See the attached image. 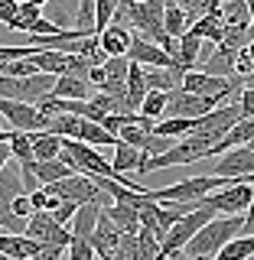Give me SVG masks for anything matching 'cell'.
<instances>
[{
	"instance_id": "obj_1",
	"label": "cell",
	"mask_w": 254,
	"mask_h": 260,
	"mask_svg": "<svg viewBox=\"0 0 254 260\" xmlns=\"http://www.w3.org/2000/svg\"><path fill=\"white\" fill-rule=\"evenodd\" d=\"M244 228V215H215L212 221H206L199 228V234L186 244V254L192 260H215L218 250L225 247L232 238H238Z\"/></svg>"
},
{
	"instance_id": "obj_2",
	"label": "cell",
	"mask_w": 254,
	"mask_h": 260,
	"mask_svg": "<svg viewBox=\"0 0 254 260\" xmlns=\"http://www.w3.org/2000/svg\"><path fill=\"white\" fill-rule=\"evenodd\" d=\"M212 156V140H206V137H179V140L170 146L166 153H160V156H147L144 162V173H153V169H170V166H189V162H199V159H209Z\"/></svg>"
},
{
	"instance_id": "obj_3",
	"label": "cell",
	"mask_w": 254,
	"mask_h": 260,
	"mask_svg": "<svg viewBox=\"0 0 254 260\" xmlns=\"http://www.w3.org/2000/svg\"><path fill=\"white\" fill-rule=\"evenodd\" d=\"M218 211L209 205L206 199H202V205L195 208V211H189V215H183L179 221L166 231V238H163V244H160V254H157V260H166L170 254H176V250H183L186 244H189L195 234H199V228L206 224V221H212Z\"/></svg>"
},
{
	"instance_id": "obj_4",
	"label": "cell",
	"mask_w": 254,
	"mask_h": 260,
	"mask_svg": "<svg viewBox=\"0 0 254 260\" xmlns=\"http://www.w3.org/2000/svg\"><path fill=\"white\" fill-rule=\"evenodd\" d=\"M228 182H232L228 176L209 173V176H192V179H183V182L163 185V189H147V192H150V199H157V202H199V199H206L209 192L222 189Z\"/></svg>"
},
{
	"instance_id": "obj_5",
	"label": "cell",
	"mask_w": 254,
	"mask_h": 260,
	"mask_svg": "<svg viewBox=\"0 0 254 260\" xmlns=\"http://www.w3.org/2000/svg\"><path fill=\"white\" fill-rule=\"evenodd\" d=\"M20 192H26V185H23V173H20V162L10 159L4 169H0V224H4L7 231H13V234L26 231V221L13 215V199Z\"/></svg>"
},
{
	"instance_id": "obj_6",
	"label": "cell",
	"mask_w": 254,
	"mask_h": 260,
	"mask_svg": "<svg viewBox=\"0 0 254 260\" xmlns=\"http://www.w3.org/2000/svg\"><path fill=\"white\" fill-rule=\"evenodd\" d=\"M251 199H254V176H238L228 185L206 195V202L218 215H244L251 208Z\"/></svg>"
},
{
	"instance_id": "obj_7",
	"label": "cell",
	"mask_w": 254,
	"mask_h": 260,
	"mask_svg": "<svg viewBox=\"0 0 254 260\" xmlns=\"http://www.w3.org/2000/svg\"><path fill=\"white\" fill-rule=\"evenodd\" d=\"M52 88H55V75H46V72H36V75H26V78L0 75V94L13 98V101L39 104L46 94H52Z\"/></svg>"
},
{
	"instance_id": "obj_8",
	"label": "cell",
	"mask_w": 254,
	"mask_h": 260,
	"mask_svg": "<svg viewBox=\"0 0 254 260\" xmlns=\"http://www.w3.org/2000/svg\"><path fill=\"white\" fill-rule=\"evenodd\" d=\"M163 49H166L170 62H173L176 69H183V72L199 69V65L209 59V52H206V39L195 36V32H183V36L170 39V43L163 46Z\"/></svg>"
},
{
	"instance_id": "obj_9",
	"label": "cell",
	"mask_w": 254,
	"mask_h": 260,
	"mask_svg": "<svg viewBox=\"0 0 254 260\" xmlns=\"http://www.w3.org/2000/svg\"><path fill=\"white\" fill-rule=\"evenodd\" d=\"M0 114L7 117V124H10L13 130H26V134H33V130H46L49 127V117L36 108V104L13 101V98H4V94H0Z\"/></svg>"
},
{
	"instance_id": "obj_10",
	"label": "cell",
	"mask_w": 254,
	"mask_h": 260,
	"mask_svg": "<svg viewBox=\"0 0 254 260\" xmlns=\"http://www.w3.org/2000/svg\"><path fill=\"white\" fill-rule=\"evenodd\" d=\"M23 234L36 238L39 244H62V247H69V241H72V231L55 221L52 211H33L26 218V231Z\"/></svg>"
},
{
	"instance_id": "obj_11",
	"label": "cell",
	"mask_w": 254,
	"mask_h": 260,
	"mask_svg": "<svg viewBox=\"0 0 254 260\" xmlns=\"http://www.w3.org/2000/svg\"><path fill=\"white\" fill-rule=\"evenodd\" d=\"M215 176H228V179H238V176H254V150L248 143L244 146H232L218 156Z\"/></svg>"
},
{
	"instance_id": "obj_12",
	"label": "cell",
	"mask_w": 254,
	"mask_h": 260,
	"mask_svg": "<svg viewBox=\"0 0 254 260\" xmlns=\"http://www.w3.org/2000/svg\"><path fill=\"white\" fill-rule=\"evenodd\" d=\"M130 43H134V29L124 23H108L104 29H98V46L104 55H127Z\"/></svg>"
},
{
	"instance_id": "obj_13",
	"label": "cell",
	"mask_w": 254,
	"mask_h": 260,
	"mask_svg": "<svg viewBox=\"0 0 254 260\" xmlns=\"http://www.w3.org/2000/svg\"><path fill=\"white\" fill-rule=\"evenodd\" d=\"M150 153H144V150H137V146H130L124 140H118L114 143V156H111V166H114V173L118 176H140L144 173V162Z\"/></svg>"
},
{
	"instance_id": "obj_14",
	"label": "cell",
	"mask_w": 254,
	"mask_h": 260,
	"mask_svg": "<svg viewBox=\"0 0 254 260\" xmlns=\"http://www.w3.org/2000/svg\"><path fill=\"white\" fill-rule=\"evenodd\" d=\"M127 59L130 62H140V65H173L166 55V49L160 43H153V39L140 36V32H134V43L127 49Z\"/></svg>"
},
{
	"instance_id": "obj_15",
	"label": "cell",
	"mask_w": 254,
	"mask_h": 260,
	"mask_svg": "<svg viewBox=\"0 0 254 260\" xmlns=\"http://www.w3.org/2000/svg\"><path fill=\"white\" fill-rule=\"evenodd\" d=\"M121 238H124V228L114 221L108 211H101V218H98V228H95V234H92L95 250H98L101 257H104V254H111V250L121 244Z\"/></svg>"
},
{
	"instance_id": "obj_16",
	"label": "cell",
	"mask_w": 254,
	"mask_h": 260,
	"mask_svg": "<svg viewBox=\"0 0 254 260\" xmlns=\"http://www.w3.org/2000/svg\"><path fill=\"white\" fill-rule=\"evenodd\" d=\"M183 69L176 65H144V78H147V88L153 91H173V88L183 85Z\"/></svg>"
},
{
	"instance_id": "obj_17",
	"label": "cell",
	"mask_w": 254,
	"mask_h": 260,
	"mask_svg": "<svg viewBox=\"0 0 254 260\" xmlns=\"http://www.w3.org/2000/svg\"><path fill=\"white\" fill-rule=\"evenodd\" d=\"M39 244L36 238H30V234H0V254H10V257H36L39 254Z\"/></svg>"
},
{
	"instance_id": "obj_18",
	"label": "cell",
	"mask_w": 254,
	"mask_h": 260,
	"mask_svg": "<svg viewBox=\"0 0 254 260\" xmlns=\"http://www.w3.org/2000/svg\"><path fill=\"white\" fill-rule=\"evenodd\" d=\"M225 29H228V23H225L218 13H202V16H195L192 26H189V32H195V36H202V39H209L212 46H218V43L225 39Z\"/></svg>"
},
{
	"instance_id": "obj_19",
	"label": "cell",
	"mask_w": 254,
	"mask_h": 260,
	"mask_svg": "<svg viewBox=\"0 0 254 260\" xmlns=\"http://www.w3.org/2000/svg\"><path fill=\"white\" fill-rule=\"evenodd\" d=\"M55 98H72V101H88L92 94V81L81 78V75H55Z\"/></svg>"
},
{
	"instance_id": "obj_20",
	"label": "cell",
	"mask_w": 254,
	"mask_h": 260,
	"mask_svg": "<svg viewBox=\"0 0 254 260\" xmlns=\"http://www.w3.org/2000/svg\"><path fill=\"white\" fill-rule=\"evenodd\" d=\"M98 218H101V205H98V202L78 205L75 218H72V234H75V238H92L95 228H98Z\"/></svg>"
},
{
	"instance_id": "obj_21",
	"label": "cell",
	"mask_w": 254,
	"mask_h": 260,
	"mask_svg": "<svg viewBox=\"0 0 254 260\" xmlns=\"http://www.w3.org/2000/svg\"><path fill=\"white\" fill-rule=\"evenodd\" d=\"M36 182L39 185H52V182H59V179H65V176H72L75 169L69 166L62 156H55V159H36Z\"/></svg>"
},
{
	"instance_id": "obj_22",
	"label": "cell",
	"mask_w": 254,
	"mask_h": 260,
	"mask_svg": "<svg viewBox=\"0 0 254 260\" xmlns=\"http://www.w3.org/2000/svg\"><path fill=\"white\" fill-rule=\"evenodd\" d=\"M30 140H33V153H36V159L62 156V137L52 134V130H33Z\"/></svg>"
},
{
	"instance_id": "obj_23",
	"label": "cell",
	"mask_w": 254,
	"mask_h": 260,
	"mask_svg": "<svg viewBox=\"0 0 254 260\" xmlns=\"http://www.w3.org/2000/svg\"><path fill=\"white\" fill-rule=\"evenodd\" d=\"M33 62H36V69L46 72V75H65V72H69V52H52V49L36 46Z\"/></svg>"
},
{
	"instance_id": "obj_24",
	"label": "cell",
	"mask_w": 254,
	"mask_h": 260,
	"mask_svg": "<svg viewBox=\"0 0 254 260\" xmlns=\"http://www.w3.org/2000/svg\"><path fill=\"white\" fill-rule=\"evenodd\" d=\"M202 72H209V75H225L232 78L235 75V52H228L225 46H215V52H209V59L199 65Z\"/></svg>"
},
{
	"instance_id": "obj_25",
	"label": "cell",
	"mask_w": 254,
	"mask_h": 260,
	"mask_svg": "<svg viewBox=\"0 0 254 260\" xmlns=\"http://www.w3.org/2000/svg\"><path fill=\"white\" fill-rule=\"evenodd\" d=\"M78 140H85V143H92V146H114V143H118V134H111L101 120H88L85 117V120H81Z\"/></svg>"
},
{
	"instance_id": "obj_26",
	"label": "cell",
	"mask_w": 254,
	"mask_h": 260,
	"mask_svg": "<svg viewBox=\"0 0 254 260\" xmlns=\"http://www.w3.org/2000/svg\"><path fill=\"white\" fill-rule=\"evenodd\" d=\"M163 26H166V32L176 39V36H183V32H189V26H192V13L186 10V7H179V4H166Z\"/></svg>"
},
{
	"instance_id": "obj_27",
	"label": "cell",
	"mask_w": 254,
	"mask_h": 260,
	"mask_svg": "<svg viewBox=\"0 0 254 260\" xmlns=\"http://www.w3.org/2000/svg\"><path fill=\"white\" fill-rule=\"evenodd\" d=\"M254 257V234H238L218 250L215 260H251Z\"/></svg>"
},
{
	"instance_id": "obj_28",
	"label": "cell",
	"mask_w": 254,
	"mask_h": 260,
	"mask_svg": "<svg viewBox=\"0 0 254 260\" xmlns=\"http://www.w3.org/2000/svg\"><path fill=\"white\" fill-rule=\"evenodd\" d=\"M195 120L199 117H163V120H157V134H163V137H173V140H179V137H189L192 130H195Z\"/></svg>"
},
{
	"instance_id": "obj_29",
	"label": "cell",
	"mask_w": 254,
	"mask_h": 260,
	"mask_svg": "<svg viewBox=\"0 0 254 260\" xmlns=\"http://www.w3.org/2000/svg\"><path fill=\"white\" fill-rule=\"evenodd\" d=\"M43 16V7H36V4H23L20 0V10H16V16L10 23H7V29H13V32H30L33 29V23Z\"/></svg>"
},
{
	"instance_id": "obj_30",
	"label": "cell",
	"mask_w": 254,
	"mask_h": 260,
	"mask_svg": "<svg viewBox=\"0 0 254 260\" xmlns=\"http://www.w3.org/2000/svg\"><path fill=\"white\" fill-rule=\"evenodd\" d=\"M166 101H170V91H147L144 104H140V114L150 120H163V114H166Z\"/></svg>"
},
{
	"instance_id": "obj_31",
	"label": "cell",
	"mask_w": 254,
	"mask_h": 260,
	"mask_svg": "<svg viewBox=\"0 0 254 260\" xmlns=\"http://www.w3.org/2000/svg\"><path fill=\"white\" fill-rule=\"evenodd\" d=\"M222 20L228 23V26H238V23H254V20H251L248 0H225V4H222Z\"/></svg>"
},
{
	"instance_id": "obj_32",
	"label": "cell",
	"mask_w": 254,
	"mask_h": 260,
	"mask_svg": "<svg viewBox=\"0 0 254 260\" xmlns=\"http://www.w3.org/2000/svg\"><path fill=\"white\" fill-rule=\"evenodd\" d=\"M65 260H98V250H95L92 238H75V234H72L69 247H65Z\"/></svg>"
},
{
	"instance_id": "obj_33",
	"label": "cell",
	"mask_w": 254,
	"mask_h": 260,
	"mask_svg": "<svg viewBox=\"0 0 254 260\" xmlns=\"http://www.w3.org/2000/svg\"><path fill=\"white\" fill-rule=\"evenodd\" d=\"M78 32H98L95 23V0H78V10H75V23H72Z\"/></svg>"
},
{
	"instance_id": "obj_34",
	"label": "cell",
	"mask_w": 254,
	"mask_h": 260,
	"mask_svg": "<svg viewBox=\"0 0 254 260\" xmlns=\"http://www.w3.org/2000/svg\"><path fill=\"white\" fill-rule=\"evenodd\" d=\"M118 4H121V0H95V23H98V29H104L114 20Z\"/></svg>"
},
{
	"instance_id": "obj_35",
	"label": "cell",
	"mask_w": 254,
	"mask_h": 260,
	"mask_svg": "<svg viewBox=\"0 0 254 260\" xmlns=\"http://www.w3.org/2000/svg\"><path fill=\"white\" fill-rule=\"evenodd\" d=\"M52 32H62V26L52 20V16H39L36 23H33V29H30V36H52Z\"/></svg>"
},
{
	"instance_id": "obj_36",
	"label": "cell",
	"mask_w": 254,
	"mask_h": 260,
	"mask_svg": "<svg viewBox=\"0 0 254 260\" xmlns=\"http://www.w3.org/2000/svg\"><path fill=\"white\" fill-rule=\"evenodd\" d=\"M75 211H78V205H75V202L62 199V202H59V208H52V218H55L59 224H69L72 218H75Z\"/></svg>"
},
{
	"instance_id": "obj_37",
	"label": "cell",
	"mask_w": 254,
	"mask_h": 260,
	"mask_svg": "<svg viewBox=\"0 0 254 260\" xmlns=\"http://www.w3.org/2000/svg\"><path fill=\"white\" fill-rule=\"evenodd\" d=\"M13 215L16 218H23V221H26V218L33 215V202H30V192H20L13 199Z\"/></svg>"
},
{
	"instance_id": "obj_38",
	"label": "cell",
	"mask_w": 254,
	"mask_h": 260,
	"mask_svg": "<svg viewBox=\"0 0 254 260\" xmlns=\"http://www.w3.org/2000/svg\"><path fill=\"white\" fill-rule=\"evenodd\" d=\"M33 260H65V247L62 244H43Z\"/></svg>"
},
{
	"instance_id": "obj_39",
	"label": "cell",
	"mask_w": 254,
	"mask_h": 260,
	"mask_svg": "<svg viewBox=\"0 0 254 260\" xmlns=\"http://www.w3.org/2000/svg\"><path fill=\"white\" fill-rule=\"evenodd\" d=\"M254 72V62H251V55H248V49H241V52H235V75H251Z\"/></svg>"
},
{
	"instance_id": "obj_40",
	"label": "cell",
	"mask_w": 254,
	"mask_h": 260,
	"mask_svg": "<svg viewBox=\"0 0 254 260\" xmlns=\"http://www.w3.org/2000/svg\"><path fill=\"white\" fill-rule=\"evenodd\" d=\"M30 202H33V211H49V192H46V185L33 189L30 192Z\"/></svg>"
},
{
	"instance_id": "obj_41",
	"label": "cell",
	"mask_w": 254,
	"mask_h": 260,
	"mask_svg": "<svg viewBox=\"0 0 254 260\" xmlns=\"http://www.w3.org/2000/svg\"><path fill=\"white\" fill-rule=\"evenodd\" d=\"M16 10H20V0H0V23H10L13 16H16Z\"/></svg>"
},
{
	"instance_id": "obj_42",
	"label": "cell",
	"mask_w": 254,
	"mask_h": 260,
	"mask_svg": "<svg viewBox=\"0 0 254 260\" xmlns=\"http://www.w3.org/2000/svg\"><path fill=\"white\" fill-rule=\"evenodd\" d=\"M10 159H13V150H10V137H7V140H0V169H4Z\"/></svg>"
},
{
	"instance_id": "obj_43",
	"label": "cell",
	"mask_w": 254,
	"mask_h": 260,
	"mask_svg": "<svg viewBox=\"0 0 254 260\" xmlns=\"http://www.w3.org/2000/svg\"><path fill=\"white\" fill-rule=\"evenodd\" d=\"M241 234H254V199H251V208L244 211V228H241Z\"/></svg>"
},
{
	"instance_id": "obj_44",
	"label": "cell",
	"mask_w": 254,
	"mask_h": 260,
	"mask_svg": "<svg viewBox=\"0 0 254 260\" xmlns=\"http://www.w3.org/2000/svg\"><path fill=\"white\" fill-rule=\"evenodd\" d=\"M241 88H251V91H254V72H251V75H244V78H241Z\"/></svg>"
},
{
	"instance_id": "obj_45",
	"label": "cell",
	"mask_w": 254,
	"mask_h": 260,
	"mask_svg": "<svg viewBox=\"0 0 254 260\" xmlns=\"http://www.w3.org/2000/svg\"><path fill=\"white\" fill-rule=\"evenodd\" d=\"M23 4H36V7H46L49 0H23Z\"/></svg>"
},
{
	"instance_id": "obj_46",
	"label": "cell",
	"mask_w": 254,
	"mask_h": 260,
	"mask_svg": "<svg viewBox=\"0 0 254 260\" xmlns=\"http://www.w3.org/2000/svg\"><path fill=\"white\" fill-rule=\"evenodd\" d=\"M0 260H30V257H10V254H0Z\"/></svg>"
},
{
	"instance_id": "obj_47",
	"label": "cell",
	"mask_w": 254,
	"mask_h": 260,
	"mask_svg": "<svg viewBox=\"0 0 254 260\" xmlns=\"http://www.w3.org/2000/svg\"><path fill=\"white\" fill-rule=\"evenodd\" d=\"M244 49H248V55H251V62H254V39H251V43L244 46Z\"/></svg>"
}]
</instances>
